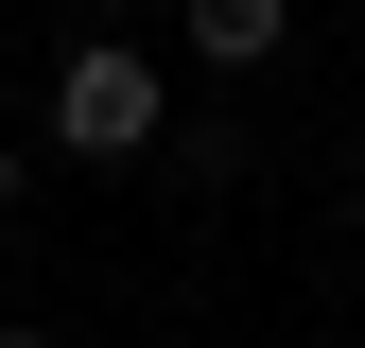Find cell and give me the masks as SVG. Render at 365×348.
Instances as JSON below:
<instances>
[{"instance_id":"cell-2","label":"cell","mask_w":365,"mask_h":348,"mask_svg":"<svg viewBox=\"0 0 365 348\" xmlns=\"http://www.w3.org/2000/svg\"><path fill=\"white\" fill-rule=\"evenodd\" d=\"M296 35V0H192V53H226V70H261Z\"/></svg>"},{"instance_id":"cell-4","label":"cell","mask_w":365,"mask_h":348,"mask_svg":"<svg viewBox=\"0 0 365 348\" xmlns=\"http://www.w3.org/2000/svg\"><path fill=\"white\" fill-rule=\"evenodd\" d=\"M0 348H53V331H0Z\"/></svg>"},{"instance_id":"cell-3","label":"cell","mask_w":365,"mask_h":348,"mask_svg":"<svg viewBox=\"0 0 365 348\" xmlns=\"http://www.w3.org/2000/svg\"><path fill=\"white\" fill-rule=\"evenodd\" d=\"M0 209H18V157H0Z\"/></svg>"},{"instance_id":"cell-1","label":"cell","mask_w":365,"mask_h":348,"mask_svg":"<svg viewBox=\"0 0 365 348\" xmlns=\"http://www.w3.org/2000/svg\"><path fill=\"white\" fill-rule=\"evenodd\" d=\"M53 140L70 157H140L157 140V53H70L53 70Z\"/></svg>"}]
</instances>
